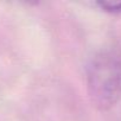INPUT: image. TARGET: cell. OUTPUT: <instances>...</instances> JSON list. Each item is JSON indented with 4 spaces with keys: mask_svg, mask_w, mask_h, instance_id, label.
<instances>
[{
    "mask_svg": "<svg viewBox=\"0 0 121 121\" xmlns=\"http://www.w3.org/2000/svg\"><path fill=\"white\" fill-rule=\"evenodd\" d=\"M87 88L91 103L107 110L121 99V53L104 49L94 55L87 68Z\"/></svg>",
    "mask_w": 121,
    "mask_h": 121,
    "instance_id": "1",
    "label": "cell"
},
{
    "mask_svg": "<svg viewBox=\"0 0 121 121\" xmlns=\"http://www.w3.org/2000/svg\"><path fill=\"white\" fill-rule=\"evenodd\" d=\"M99 6L110 13H119L121 12V1H100L97 3Z\"/></svg>",
    "mask_w": 121,
    "mask_h": 121,
    "instance_id": "2",
    "label": "cell"
}]
</instances>
